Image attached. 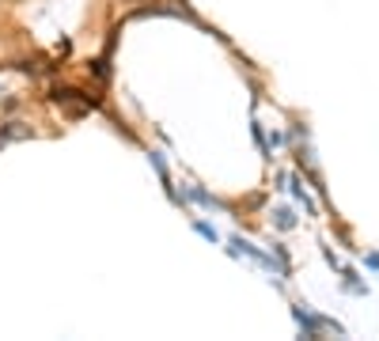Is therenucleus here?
<instances>
[{"label": "nucleus", "mask_w": 379, "mask_h": 341, "mask_svg": "<svg viewBox=\"0 0 379 341\" xmlns=\"http://www.w3.org/2000/svg\"><path fill=\"white\" fill-rule=\"evenodd\" d=\"M232 254H247L251 262L262 265V270H273V258H270V254H262L258 246H251L247 239H232Z\"/></svg>", "instance_id": "nucleus-1"}, {"label": "nucleus", "mask_w": 379, "mask_h": 341, "mask_svg": "<svg viewBox=\"0 0 379 341\" xmlns=\"http://www.w3.org/2000/svg\"><path fill=\"white\" fill-rule=\"evenodd\" d=\"M289 190L296 193V201H303V209H308V213H311V216H315V201H311V197H308V190H303V186H300V179H292V174H289Z\"/></svg>", "instance_id": "nucleus-2"}, {"label": "nucleus", "mask_w": 379, "mask_h": 341, "mask_svg": "<svg viewBox=\"0 0 379 341\" xmlns=\"http://www.w3.org/2000/svg\"><path fill=\"white\" fill-rule=\"evenodd\" d=\"M273 220H277V228H281V232H292V228H296V216H292V209H277V213H273Z\"/></svg>", "instance_id": "nucleus-3"}, {"label": "nucleus", "mask_w": 379, "mask_h": 341, "mask_svg": "<svg viewBox=\"0 0 379 341\" xmlns=\"http://www.w3.org/2000/svg\"><path fill=\"white\" fill-rule=\"evenodd\" d=\"M190 197L198 201V205H205V209H216V205H220V201L212 197V193H205V190H201V186H190Z\"/></svg>", "instance_id": "nucleus-4"}, {"label": "nucleus", "mask_w": 379, "mask_h": 341, "mask_svg": "<svg viewBox=\"0 0 379 341\" xmlns=\"http://www.w3.org/2000/svg\"><path fill=\"white\" fill-rule=\"evenodd\" d=\"M193 228H198V232L205 235L209 243H216V239H220V235H216V228H212V224H205V220H198V224H193Z\"/></svg>", "instance_id": "nucleus-5"}]
</instances>
